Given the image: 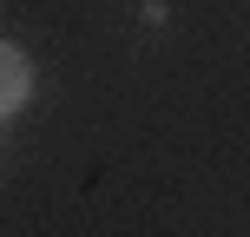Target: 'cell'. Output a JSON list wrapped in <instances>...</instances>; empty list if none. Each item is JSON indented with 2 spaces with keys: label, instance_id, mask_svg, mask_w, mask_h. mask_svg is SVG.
I'll return each mask as SVG.
<instances>
[{
  "label": "cell",
  "instance_id": "obj_1",
  "mask_svg": "<svg viewBox=\"0 0 250 237\" xmlns=\"http://www.w3.org/2000/svg\"><path fill=\"white\" fill-rule=\"evenodd\" d=\"M26 92H33V60H26L20 46H7V40H0V119L20 112Z\"/></svg>",
  "mask_w": 250,
  "mask_h": 237
}]
</instances>
